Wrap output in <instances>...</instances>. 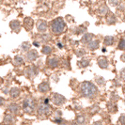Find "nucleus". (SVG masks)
Returning a JSON list of instances; mask_svg holds the SVG:
<instances>
[{"label": "nucleus", "instance_id": "1", "mask_svg": "<svg viewBox=\"0 0 125 125\" xmlns=\"http://www.w3.org/2000/svg\"><path fill=\"white\" fill-rule=\"evenodd\" d=\"M80 93L85 98H94L98 94V88L93 83L85 81L80 86Z\"/></svg>", "mask_w": 125, "mask_h": 125}, {"label": "nucleus", "instance_id": "2", "mask_svg": "<svg viewBox=\"0 0 125 125\" xmlns=\"http://www.w3.org/2000/svg\"><path fill=\"white\" fill-rule=\"evenodd\" d=\"M65 26H66V24L64 23V21L61 17L56 18L51 23V29H52L53 33H55V34L63 33L65 30Z\"/></svg>", "mask_w": 125, "mask_h": 125}, {"label": "nucleus", "instance_id": "3", "mask_svg": "<svg viewBox=\"0 0 125 125\" xmlns=\"http://www.w3.org/2000/svg\"><path fill=\"white\" fill-rule=\"evenodd\" d=\"M36 106H37V103L32 97L25 98L24 102H23V105H22L24 112L26 113V114H32L35 111Z\"/></svg>", "mask_w": 125, "mask_h": 125}, {"label": "nucleus", "instance_id": "4", "mask_svg": "<svg viewBox=\"0 0 125 125\" xmlns=\"http://www.w3.org/2000/svg\"><path fill=\"white\" fill-rule=\"evenodd\" d=\"M51 102L57 106H60L66 103V98L59 93H53L51 95Z\"/></svg>", "mask_w": 125, "mask_h": 125}, {"label": "nucleus", "instance_id": "5", "mask_svg": "<svg viewBox=\"0 0 125 125\" xmlns=\"http://www.w3.org/2000/svg\"><path fill=\"white\" fill-rule=\"evenodd\" d=\"M51 111V106L48 104L42 103L38 106V115L41 117H46Z\"/></svg>", "mask_w": 125, "mask_h": 125}, {"label": "nucleus", "instance_id": "6", "mask_svg": "<svg viewBox=\"0 0 125 125\" xmlns=\"http://www.w3.org/2000/svg\"><path fill=\"white\" fill-rule=\"evenodd\" d=\"M25 73L28 78H33L39 73V70L35 66H28L25 70Z\"/></svg>", "mask_w": 125, "mask_h": 125}, {"label": "nucleus", "instance_id": "7", "mask_svg": "<svg viewBox=\"0 0 125 125\" xmlns=\"http://www.w3.org/2000/svg\"><path fill=\"white\" fill-rule=\"evenodd\" d=\"M50 85H49V83L48 82H42V83H41L39 86H38V90L40 91V92H42V93H46V92H48L49 90H50Z\"/></svg>", "mask_w": 125, "mask_h": 125}, {"label": "nucleus", "instance_id": "8", "mask_svg": "<svg viewBox=\"0 0 125 125\" xmlns=\"http://www.w3.org/2000/svg\"><path fill=\"white\" fill-rule=\"evenodd\" d=\"M97 63H98V65H99L101 69H107L108 66H109V62H108L107 58L104 57V56L99 57L98 60H97Z\"/></svg>", "mask_w": 125, "mask_h": 125}, {"label": "nucleus", "instance_id": "9", "mask_svg": "<svg viewBox=\"0 0 125 125\" xmlns=\"http://www.w3.org/2000/svg\"><path fill=\"white\" fill-rule=\"evenodd\" d=\"M38 56H39V54H38L37 51L30 50L27 54H26V59H27L29 62H31V61L36 60V59L38 58Z\"/></svg>", "mask_w": 125, "mask_h": 125}, {"label": "nucleus", "instance_id": "10", "mask_svg": "<svg viewBox=\"0 0 125 125\" xmlns=\"http://www.w3.org/2000/svg\"><path fill=\"white\" fill-rule=\"evenodd\" d=\"M47 65L50 67L51 69H55L56 67H58L59 65V60L56 57H50L47 60Z\"/></svg>", "mask_w": 125, "mask_h": 125}, {"label": "nucleus", "instance_id": "11", "mask_svg": "<svg viewBox=\"0 0 125 125\" xmlns=\"http://www.w3.org/2000/svg\"><path fill=\"white\" fill-rule=\"evenodd\" d=\"M8 109L12 113V114L16 115V114H18L19 111H20V106H19L17 104H15V103H11V104H10L8 105Z\"/></svg>", "mask_w": 125, "mask_h": 125}, {"label": "nucleus", "instance_id": "12", "mask_svg": "<svg viewBox=\"0 0 125 125\" xmlns=\"http://www.w3.org/2000/svg\"><path fill=\"white\" fill-rule=\"evenodd\" d=\"M107 109H108V111L110 113H112V114H115V113L118 112V105H117V104L115 103V102H109L108 104H107Z\"/></svg>", "mask_w": 125, "mask_h": 125}, {"label": "nucleus", "instance_id": "13", "mask_svg": "<svg viewBox=\"0 0 125 125\" xmlns=\"http://www.w3.org/2000/svg\"><path fill=\"white\" fill-rule=\"evenodd\" d=\"M37 29L39 32H41V33H43V32L46 31V29H47V24H46V22H44V21H39L37 23Z\"/></svg>", "mask_w": 125, "mask_h": 125}, {"label": "nucleus", "instance_id": "14", "mask_svg": "<svg viewBox=\"0 0 125 125\" xmlns=\"http://www.w3.org/2000/svg\"><path fill=\"white\" fill-rule=\"evenodd\" d=\"M33 24H34V22H33V20H32L30 17H26V18L24 20V26H25V28L26 30L32 29Z\"/></svg>", "mask_w": 125, "mask_h": 125}, {"label": "nucleus", "instance_id": "15", "mask_svg": "<svg viewBox=\"0 0 125 125\" xmlns=\"http://www.w3.org/2000/svg\"><path fill=\"white\" fill-rule=\"evenodd\" d=\"M14 122V117L10 114H7L6 116L4 117V119H3V123L6 125H10Z\"/></svg>", "mask_w": 125, "mask_h": 125}, {"label": "nucleus", "instance_id": "16", "mask_svg": "<svg viewBox=\"0 0 125 125\" xmlns=\"http://www.w3.org/2000/svg\"><path fill=\"white\" fill-rule=\"evenodd\" d=\"M20 93H21V90L20 88H12L10 90V95L12 99H16L20 96Z\"/></svg>", "mask_w": 125, "mask_h": 125}, {"label": "nucleus", "instance_id": "17", "mask_svg": "<svg viewBox=\"0 0 125 125\" xmlns=\"http://www.w3.org/2000/svg\"><path fill=\"white\" fill-rule=\"evenodd\" d=\"M88 49L91 51L96 50V49L99 47V41H97V40L91 41L90 42H88Z\"/></svg>", "mask_w": 125, "mask_h": 125}, {"label": "nucleus", "instance_id": "18", "mask_svg": "<svg viewBox=\"0 0 125 125\" xmlns=\"http://www.w3.org/2000/svg\"><path fill=\"white\" fill-rule=\"evenodd\" d=\"M92 38H93V35L92 34H90V33H87V34H85L83 38L81 39V42L83 43H88V42H90L91 41H92Z\"/></svg>", "mask_w": 125, "mask_h": 125}, {"label": "nucleus", "instance_id": "19", "mask_svg": "<svg viewBox=\"0 0 125 125\" xmlns=\"http://www.w3.org/2000/svg\"><path fill=\"white\" fill-rule=\"evenodd\" d=\"M10 27H11L12 30L18 32L20 30V23H19L18 21H12L10 23Z\"/></svg>", "mask_w": 125, "mask_h": 125}, {"label": "nucleus", "instance_id": "20", "mask_svg": "<svg viewBox=\"0 0 125 125\" xmlns=\"http://www.w3.org/2000/svg\"><path fill=\"white\" fill-rule=\"evenodd\" d=\"M24 64V59L20 56H16L14 57V65L15 66H21Z\"/></svg>", "mask_w": 125, "mask_h": 125}, {"label": "nucleus", "instance_id": "21", "mask_svg": "<svg viewBox=\"0 0 125 125\" xmlns=\"http://www.w3.org/2000/svg\"><path fill=\"white\" fill-rule=\"evenodd\" d=\"M104 45H106V46H110V45H112L114 43V37L112 36H107V37L104 38Z\"/></svg>", "mask_w": 125, "mask_h": 125}, {"label": "nucleus", "instance_id": "22", "mask_svg": "<svg viewBox=\"0 0 125 125\" xmlns=\"http://www.w3.org/2000/svg\"><path fill=\"white\" fill-rule=\"evenodd\" d=\"M75 121L78 123L79 125H83L86 121V119H85V116L84 115H78L75 119Z\"/></svg>", "mask_w": 125, "mask_h": 125}, {"label": "nucleus", "instance_id": "23", "mask_svg": "<svg viewBox=\"0 0 125 125\" xmlns=\"http://www.w3.org/2000/svg\"><path fill=\"white\" fill-rule=\"evenodd\" d=\"M89 65V60L88 59H82L80 61H78V66L80 68H86Z\"/></svg>", "mask_w": 125, "mask_h": 125}, {"label": "nucleus", "instance_id": "24", "mask_svg": "<svg viewBox=\"0 0 125 125\" xmlns=\"http://www.w3.org/2000/svg\"><path fill=\"white\" fill-rule=\"evenodd\" d=\"M42 54H44V55H49V54L52 53V48H51L50 46H48V45H44L43 47H42Z\"/></svg>", "mask_w": 125, "mask_h": 125}, {"label": "nucleus", "instance_id": "25", "mask_svg": "<svg viewBox=\"0 0 125 125\" xmlns=\"http://www.w3.org/2000/svg\"><path fill=\"white\" fill-rule=\"evenodd\" d=\"M100 111V106L99 105H97V104H94L93 106L90 107V109H89V113L90 114H96V113H98Z\"/></svg>", "mask_w": 125, "mask_h": 125}, {"label": "nucleus", "instance_id": "26", "mask_svg": "<svg viewBox=\"0 0 125 125\" xmlns=\"http://www.w3.org/2000/svg\"><path fill=\"white\" fill-rule=\"evenodd\" d=\"M95 80H96L97 84H98L99 86H104V83H105L104 79L102 76H97V77L95 78Z\"/></svg>", "mask_w": 125, "mask_h": 125}, {"label": "nucleus", "instance_id": "27", "mask_svg": "<svg viewBox=\"0 0 125 125\" xmlns=\"http://www.w3.org/2000/svg\"><path fill=\"white\" fill-rule=\"evenodd\" d=\"M21 48H22V50L23 51L29 50V48H30V43H29V42H23V43H22Z\"/></svg>", "mask_w": 125, "mask_h": 125}, {"label": "nucleus", "instance_id": "28", "mask_svg": "<svg viewBox=\"0 0 125 125\" xmlns=\"http://www.w3.org/2000/svg\"><path fill=\"white\" fill-rule=\"evenodd\" d=\"M118 48L119 50H125V39H122V40L119 41Z\"/></svg>", "mask_w": 125, "mask_h": 125}, {"label": "nucleus", "instance_id": "29", "mask_svg": "<svg viewBox=\"0 0 125 125\" xmlns=\"http://www.w3.org/2000/svg\"><path fill=\"white\" fill-rule=\"evenodd\" d=\"M119 125H125V114H122L119 118Z\"/></svg>", "mask_w": 125, "mask_h": 125}, {"label": "nucleus", "instance_id": "30", "mask_svg": "<svg viewBox=\"0 0 125 125\" xmlns=\"http://www.w3.org/2000/svg\"><path fill=\"white\" fill-rule=\"evenodd\" d=\"M84 55H86V51L84 49H80V50H77L76 51V56H83Z\"/></svg>", "mask_w": 125, "mask_h": 125}, {"label": "nucleus", "instance_id": "31", "mask_svg": "<svg viewBox=\"0 0 125 125\" xmlns=\"http://www.w3.org/2000/svg\"><path fill=\"white\" fill-rule=\"evenodd\" d=\"M119 77H120V80L125 82V68L120 71V73H119Z\"/></svg>", "mask_w": 125, "mask_h": 125}, {"label": "nucleus", "instance_id": "32", "mask_svg": "<svg viewBox=\"0 0 125 125\" xmlns=\"http://www.w3.org/2000/svg\"><path fill=\"white\" fill-rule=\"evenodd\" d=\"M118 100H119V96L116 95V93L114 92V93L111 95V101H112V102H115V103H117V101Z\"/></svg>", "mask_w": 125, "mask_h": 125}, {"label": "nucleus", "instance_id": "33", "mask_svg": "<svg viewBox=\"0 0 125 125\" xmlns=\"http://www.w3.org/2000/svg\"><path fill=\"white\" fill-rule=\"evenodd\" d=\"M107 22H108L109 24H114V23L116 22V18L112 15V16H110V18L107 19Z\"/></svg>", "mask_w": 125, "mask_h": 125}, {"label": "nucleus", "instance_id": "34", "mask_svg": "<svg viewBox=\"0 0 125 125\" xmlns=\"http://www.w3.org/2000/svg\"><path fill=\"white\" fill-rule=\"evenodd\" d=\"M84 31H85V28L81 26V27L78 29V31H76V34H80V33H82V32H84Z\"/></svg>", "mask_w": 125, "mask_h": 125}, {"label": "nucleus", "instance_id": "35", "mask_svg": "<svg viewBox=\"0 0 125 125\" xmlns=\"http://www.w3.org/2000/svg\"><path fill=\"white\" fill-rule=\"evenodd\" d=\"M110 3H111L112 5H114V6H116V5L119 3V1H118V0H110Z\"/></svg>", "mask_w": 125, "mask_h": 125}, {"label": "nucleus", "instance_id": "36", "mask_svg": "<svg viewBox=\"0 0 125 125\" xmlns=\"http://www.w3.org/2000/svg\"><path fill=\"white\" fill-rule=\"evenodd\" d=\"M93 125H103V123H102L101 120H99V121H95L93 123Z\"/></svg>", "mask_w": 125, "mask_h": 125}, {"label": "nucleus", "instance_id": "37", "mask_svg": "<svg viewBox=\"0 0 125 125\" xmlns=\"http://www.w3.org/2000/svg\"><path fill=\"white\" fill-rule=\"evenodd\" d=\"M120 59H121L122 61H124V62H125V53L123 54V55H121V56H120Z\"/></svg>", "mask_w": 125, "mask_h": 125}, {"label": "nucleus", "instance_id": "38", "mask_svg": "<svg viewBox=\"0 0 125 125\" xmlns=\"http://www.w3.org/2000/svg\"><path fill=\"white\" fill-rule=\"evenodd\" d=\"M33 44H34L36 47H39V46H40V43H39V42H33Z\"/></svg>", "mask_w": 125, "mask_h": 125}, {"label": "nucleus", "instance_id": "39", "mask_svg": "<svg viewBox=\"0 0 125 125\" xmlns=\"http://www.w3.org/2000/svg\"><path fill=\"white\" fill-rule=\"evenodd\" d=\"M4 103H5L4 98H3V97H1V105H3V104H4Z\"/></svg>", "mask_w": 125, "mask_h": 125}, {"label": "nucleus", "instance_id": "40", "mask_svg": "<svg viewBox=\"0 0 125 125\" xmlns=\"http://www.w3.org/2000/svg\"><path fill=\"white\" fill-rule=\"evenodd\" d=\"M72 125H79V124H78V123L74 120V121H73V122H72Z\"/></svg>", "mask_w": 125, "mask_h": 125}, {"label": "nucleus", "instance_id": "41", "mask_svg": "<svg viewBox=\"0 0 125 125\" xmlns=\"http://www.w3.org/2000/svg\"><path fill=\"white\" fill-rule=\"evenodd\" d=\"M57 46H58L59 48H62V47H63V46H62V44H61V43H57Z\"/></svg>", "mask_w": 125, "mask_h": 125}, {"label": "nucleus", "instance_id": "42", "mask_svg": "<svg viewBox=\"0 0 125 125\" xmlns=\"http://www.w3.org/2000/svg\"><path fill=\"white\" fill-rule=\"evenodd\" d=\"M3 91H4V92H5V94H8V91H9V90H8V89H7V88H5V89H4V90H3Z\"/></svg>", "mask_w": 125, "mask_h": 125}, {"label": "nucleus", "instance_id": "43", "mask_svg": "<svg viewBox=\"0 0 125 125\" xmlns=\"http://www.w3.org/2000/svg\"><path fill=\"white\" fill-rule=\"evenodd\" d=\"M48 102H49V100H48V99H45L43 103H45V104H48Z\"/></svg>", "mask_w": 125, "mask_h": 125}, {"label": "nucleus", "instance_id": "44", "mask_svg": "<svg viewBox=\"0 0 125 125\" xmlns=\"http://www.w3.org/2000/svg\"><path fill=\"white\" fill-rule=\"evenodd\" d=\"M102 51H103V52H106V49H104V48H103V49H102Z\"/></svg>", "mask_w": 125, "mask_h": 125}, {"label": "nucleus", "instance_id": "45", "mask_svg": "<svg viewBox=\"0 0 125 125\" xmlns=\"http://www.w3.org/2000/svg\"><path fill=\"white\" fill-rule=\"evenodd\" d=\"M123 90L125 91V85H124V87H123Z\"/></svg>", "mask_w": 125, "mask_h": 125}]
</instances>
